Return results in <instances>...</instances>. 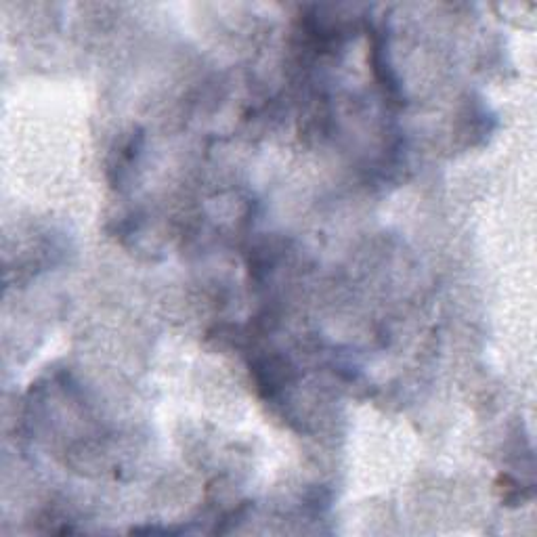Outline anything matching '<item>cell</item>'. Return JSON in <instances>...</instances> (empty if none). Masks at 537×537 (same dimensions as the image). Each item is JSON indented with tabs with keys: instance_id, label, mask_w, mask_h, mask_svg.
Returning <instances> with one entry per match:
<instances>
[{
	"instance_id": "obj_1",
	"label": "cell",
	"mask_w": 537,
	"mask_h": 537,
	"mask_svg": "<svg viewBox=\"0 0 537 537\" xmlns=\"http://www.w3.org/2000/svg\"><path fill=\"white\" fill-rule=\"evenodd\" d=\"M372 68L374 76L380 82V87L384 89V95L389 97L393 103H401L403 93L399 78L389 63V47H386V36L382 30L372 28Z\"/></svg>"
}]
</instances>
